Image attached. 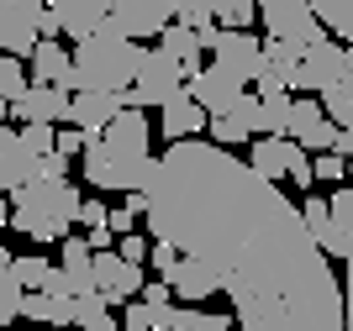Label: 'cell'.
<instances>
[{
	"mask_svg": "<svg viewBox=\"0 0 353 331\" xmlns=\"http://www.w3.org/2000/svg\"><path fill=\"white\" fill-rule=\"evenodd\" d=\"M148 237L201 258L243 331H348V295L301 205L216 142L163 147L143 184Z\"/></svg>",
	"mask_w": 353,
	"mask_h": 331,
	"instance_id": "cell-1",
	"label": "cell"
},
{
	"mask_svg": "<svg viewBox=\"0 0 353 331\" xmlns=\"http://www.w3.org/2000/svg\"><path fill=\"white\" fill-rule=\"evenodd\" d=\"M143 63H148L143 43L121 37L117 27H105L95 37H85V43H74V74L63 89L69 95H85V89H95V95H127L137 85Z\"/></svg>",
	"mask_w": 353,
	"mask_h": 331,
	"instance_id": "cell-2",
	"label": "cell"
},
{
	"mask_svg": "<svg viewBox=\"0 0 353 331\" xmlns=\"http://www.w3.org/2000/svg\"><path fill=\"white\" fill-rule=\"evenodd\" d=\"M85 200L69 179H32L27 189L11 195V226L32 242H63L74 237V221H79Z\"/></svg>",
	"mask_w": 353,
	"mask_h": 331,
	"instance_id": "cell-3",
	"label": "cell"
},
{
	"mask_svg": "<svg viewBox=\"0 0 353 331\" xmlns=\"http://www.w3.org/2000/svg\"><path fill=\"white\" fill-rule=\"evenodd\" d=\"M259 21L274 43H290V47H316L327 37L322 16L311 11V0H259Z\"/></svg>",
	"mask_w": 353,
	"mask_h": 331,
	"instance_id": "cell-4",
	"label": "cell"
},
{
	"mask_svg": "<svg viewBox=\"0 0 353 331\" xmlns=\"http://www.w3.org/2000/svg\"><path fill=\"white\" fill-rule=\"evenodd\" d=\"M185 85H190V74H185V63H174L169 53H148L143 74H137V85L127 89V111H148V105H169L174 95H185Z\"/></svg>",
	"mask_w": 353,
	"mask_h": 331,
	"instance_id": "cell-5",
	"label": "cell"
},
{
	"mask_svg": "<svg viewBox=\"0 0 353 331\" xmlns=\"http://www.w3.org/2000/svg\"><path fill=\"white\" fill-rule=\"evenodd\" d=\"M201 43L216 53V63L232 79H243V85H259V74H264V37H253V32H227V27H216V32H206Z\"/></svg>",
	"mask_w": 353,
	"mask_h": 331,
	"instance_id": "cell-6",
	"label": "cell"
},
{
	"mask_svg": "<svg viewBox=\"0 0 353 331\" xmlns=\"http://www.w3.org/2000/svg\"><path fill=\"white\" fill-rule=\"evenodd\" d=\"M174 21H179L174 0H111V27H117L121 37H132V43L163 37Z\"/></svg>",
	"mask_w": 353,
	"mask_h": 331,
	"instance_id": "cell-7",
	"label": "cell"
},
{
	"mask_svg": "<svg viewBox=\"0 0 353 331\" xmlns=\"http://www.w3.org/2000/svg\"><path fill=\"white\" fill-rule=\"evenodd\" d=\"M179 6V21L185 27H195L201 37L216 27L227 32H248L253 27V16H259V0H174Z\"/></svg>",
	"mask_w": 353,
	"mask_h": 331,
	"instance_id": "cell-8",
	"label": "cell"
},
{
	"mask_svg": "<svg viewBox=\"0 0 353 331\" xmlns=\"http://www.w3.org/2000/svg\"><path fill=\"white\" fill-rule=\"evenodd\" d=\"M343 69H348V47H343L338 37H322V43L306 47V58H301L295 89H306V95H327V89L343 85Z\"/></svg>",
	"mask_w": 353,
	"mask_h": 331,
	"instance_id": "cell-9",
	"label": "cell"
},
{
	"mask_svg": "<svg viewBox=\"0 0 353 331\" xmlns=\"http://www.w3.org/2000/svg\"><path fill=\"white\" fill-rule=\"evenodd\" d=\"M143 289L148 279L137 263H127L121 253H95V295H105L111 305H132Z\"/></svg>",
	"mask_w": 353,
	"mask_h": 331,
	"instance_id": "cell-10",
	"label": "cell"
},
{
	"mask_svg": "<svg viewBox=\"0 0 353 331\" xmlns=\"http://www.w3.org/2000/svg\"><path fill=\"white\" fill-rule=\"evenodd\" d=\"M11 116H21V127H69V116H74V95L63 85H32L21 100L11 105Z\"/></svg>",
	"mask_w": 353,
	"mask_h": 331,
	"instance_id": "cell-11",
	"label": "cell"
},
{
	"mask_svg": "<svg viewBox=\"0 0 353 331\" xmlns=\"http://www.w3.org/2000/svg\"><path fill=\"white\" fill-rule=\"evenodd\" d=\"M185 89H190V100L201 105L206 116H221V111H232V105L243 100V95H248V85H243V79H232V74L221 69V63H211L206 74H195V79H190Z\"/></svg>",
	"mask_w": 353,
	"mask_h": 331,
	"instance_id": "cell-12",
	"label": "cell"
},
{
	"mask_svg": "<svg viewBox=\"0 0 353 331\" xmlns=\"http://www.w3.org/2000/svg\"><path fill=\"white\" fill-rule=\"evenodd\" d=\"M301 216H306V231L316 237V247H322L327 258H353V237L332 221V200L327 195H306V205H301Z\"/></svg>",
	"mask_w": 353,
	"mask_h": 331,
	"instance_id": "cell-13",
	"label": "cell"
},
{
	"mask_svg": "<svg viewBox=\"0 0 353 331\" xmlns=\"http://www.w3.org/2000/svg\"><path fill=\"white\" fill-rule=\"evenodd\" d=\"M48 11L59 16V27L74 43H85V37L111 27V0H48Z\"/></svg>",
	"mask_w": 353,
	"mask_h": 331,
	"instance_id": "cell-14",
	"label": "cell"
},
{
	"mask_svg": "<svg viewBox=\"0 0 353 331\" xmlns=\"http://www.w3.org/2000/svg\"><path fill=\"white\" fill-rule=\"evenodd\" d=\"M37 179V153H27L21 131H11L0 121V195H16Z\"/></svg>",
	"mask_w": 353,
	"mask_h": 331,
	"instance_id": "cell-15",
	"label": "cell"
},
{
	"mask_svg": "<svg viewBox=\"0 0 353 331\" xmlns=\"http://www.w3.org/2000/svg\"><path fill=\"white\" fill-rule=\"evenodd\" d=\"M121 111H127V95H95V89H85V95H74V116H69V127H79L90 142H101Z\"/></svg>",
	"mask_w": 353,
	"mask_h": 331,
	"instance_id": "cell-16",
	"label": "cell"
},
{
	"mask_svg": "<svg viewBox=\"0 0 353 331\" xmlns=\"http://www.w3.org/2000/svg\"><path fill=\"white\" fill-rule=\"evenodd\" d=\"M295 158H306V147L290 142V137H253V147H248V169H253V173H264L269 184L290 179Z\"/></svg>",
	"mask_w": 353,
	"mask_h": 331,
	"instance_id": "cell-17",
	"label": "cell"
},
{
	"mask_svg": "<svg viewBox=\"0 0 353 331\" xmlns=\"http://www.w3.org/2000/svg\"><path fill=\"white\" fill-rule=\"evenodd\" d=\"M259 116H264V100H259V95H243L232 111L211 116V142H216V147H232V142L259 137Z\"/></svg>",
	"mask_w": 353,
	"mask_h": 331,
	"instance_id": "cell-18",
	"label": "cell"
},
{
	"mask_svg": "<svg viewBox=\"0 0 353 331\" xmlns=\"http://www.w3.org/2000/svg\"><path fill=\"white\" fill-rule=\"evenodd\" d=\"M163 284L174 289V300H179V305H206L211 295L221 289V284H216V274H211L201 258H179L174 268L163 274Z\"/></svg>",
	"mask_w": 353,
	"mask_h": 331,
	"instance_id": "cell-19",
	"label": "cell"
},
{
	"mask_svg": "<svg viewBox=\"0 0 353 331\" xmlns=\"http://www.w3.org/2000/svg\"><path fill=\"white\" fill-rule=\"evenodd\" d=\"M101 142L111 147V153H121V158H132V163H153V153H148L153 137H148V116L143 111H121Z\"/></svg>",
	"mask_w": 353,
	"mask_h": 331,
	"instance_id": "cell-20",
	"label": "cell"
},
{
	"mask_svg": "<svg viewBox=\"0 0 353 331\" xmlns=\"http://www.w3.org/2000/svg\"><path fill=\"white\" fill-rule=\"evenodd\" d=\"M159 121H163V137H169V147H174V142H190L195 131H206V127H211V116L190 100V89H185V95H174V100L163 105Z\"/></svg>",
	"mask_w": 353,
	"mask_h": 331,
	"instance_id": "cell-21",
	"label": "cell"
},
{
	"mask_svg": "<svg viewBox=\"0 0 353 331\" xmlns=\"http://www.w3.org/2000/svg\"><path fill=\"white\" fill-rule=\"evenodd\" d=\"M59 268L69 274L74 300H79V295H95V247H90L85 237H63V258H59Z\"/></svg>",
	"mask_w": 353,
	"mask_h": 331,
	"instance_id": "cell-22",
	"label": "cell"
},
{
	"mask_svg": "<svg viewBox=\"0 0 353 331\" xmlns=\"http://www.w3.org/2000/svg\"><path fill=\"white\" fill-rule=\"evenodd\" d=\"M74 310H79V300L74 295H27V305H21V316L32 321V326H74Z\"/></svg>",
	"mask_w": 353,
	"mask_h": 331,
	"instance_id": "cell-23",
	"label": "cell"
},
{
	"mask_svg": "<svg viewBox=\"0 0 353 331\" xmlns=\"http://www.w3.org/2000/svg\"><path fill=\"white\" fill-rule=\"evenodd\" d=\"M201 47H206V43H201V32L185 27V21H174V27L159 37V53H169L174 63H185V74H190V79H195V74H206V63H201Z\"/></svg>",
	"mask_w": 353,
	"mask_h": 331,
	"instance_id": "cell-24",
	"label": "cell"
},
{
	"mask_svg": "<svg viewBox=\"0 0 353 331\" xmlns=\"http://www.w3.org/2000/svg\"><path fill=\"white\" fill-rule=\"evenodd\" d=\"M27 69L37 74V85H69V74H74V53L59 43H37V53L27 58Z\"/></svg>",
	"mask_w": 353,
	"mask_h": 331,
	"instance_id": "cell-25",
	"label": "cell"
},
{
	"mask_svg": "<svg viewBox=\"0 0 353 331\" xmlns=\"http://www.w3.org/2000/svg\"><path fill=\"white\" fill-rule=\"evenodd\" d=\"M327 121H332V116H327V105H322V100H311V95H301V100H295V116H290V142L306 147L311 137L327 127Z\"/></svg>",
	"mask_w": 353,
	"mask_h": 331,
	"instance_id": "cell-26",
	"label": "cell"
},
{
	"mask_svg": "<svg viewBox=\"0 0 353 331\" xmlns=\"http://www.w3.org/2000/svg\"><path fill=\"white\" fill-rule=\"evenodd\" d=\"M74 326H79V331H121L117 316H111V300H105V295H79Z\"/></svg>",
	"mask_w": 353,
	"mask_h": 331,
	"instance_id": "cell-27",
	"label": "cell"
},
{
	"mask_svg": "<svg viewBox=\"0 0 353 331\" xmlns=\"http://www.w3.org/2000/svg\"><path fill=\"white\" fill-rule=\"evenodd\" d=\"M11 274H16V284L27 289V295H43V289L53 284V274H59V263H48V258L32 253V258H16L11 263Z\"/></svg>",
	"mask_w": 353,
	"mask_h": 331,
	"instance_id": "cell-28",
	"label": "cell"
},
{
	"mask_svg": "<svg viewBox=\"0 0 353 331\" xmlns=\"http://www.w3.org/2000/svg\"><path fill=\"white\" fill-rule=\"evenodd\" d=\"M311 11L322 16L327 32H338L343 43L353 47V0H311Z\"/></svg>",
	"mask_w": 353,
	"mask_h": 331,
	"instance_id": "cell-29",
	"label": "cell"
},
{
	"mask_svg": "<svg viewBox=\"0 0 353 331\" xmlns=\"http://www.w3.org/2000/svg\"><path fill=\"white\" fill-rule=\"evenodd\" d=\"M290 116H295L290 95H269L264 116H259V137H290Z\"/></svg>",
	"mask_w": 353,
	"mask_h": 331,
	"instance_id": "cell-30",
	"label": "cell"
},
{
	"mask_svg": "<svg viewBox=\"0 0 353 331\" xmlns=\"http://www.w3.org/2000/svg\"><path fill=\"white\" fill-rule=\"evenodd\" d=\"M27 89H32V79H27V69H21V58L0 53V100L16 105L21 95H27Z\"/></svg>",
	"mask_w": 353,
	"mask_h": 331,
	"instance_id": "cell-31",
	"label": "cell"
},
{
	"mask_svg": "<svg viewBox=\"0 0 353 331\" xmlns=\"http://www.w3.org/2000/svg\"><path fill=\"white\" fill-rule=\"evenodd\" d=\"M21 305H27V289L16 284L11 268H0V326H11V321L21 316Z\"/></svg>",
	"mask_w": 353,
	"mask_h": 331,
	"instance_id": "cell-32",
	"label": "cell"
},
{
	"mask_svg": "<svg viewBox=\"0 0 353 331\" xmlns=\"http://www.w3.org/2000/svg\"><path fill=\"white\" fill-rule=\"evenodd\" d=\"M327 200H332V221H338V226H343V231H348V237H353V184L332 189Z\"/></svg>",
	"mask_w": 353,
	"mask_h": 331,
	"instance_id": "cell-33",
	"label": "cell"
},
{
	"mask_svg": "<svg viewBox=\"0 0 353 331\" xmlns=\"http://www.w3.org/2000/svg\"><path fill=\"white\" fill-rule=\"evenodd\" d=\"M117 253H121L127 263H137V268H143V258H153V237L132 231V237H121V242H117Z\"/></svg>",
	"mask_w": 353,
	"mask_h": 331,
	"instance_id": "cell-34",
	"label": "cell"
},
{
	"mask_svg": "<svg viewBox=\"0 0 353 331\" xmlns=\"http://www.w3.org/2000/svg\"><path fill=\"white\" fill-rule=\"evenodd\" d=\"M343 173H348V158H343V153H322V158H316V184H332V189H338Z\"/></svg>",
	"mask_w": 353,
	"mask_h": 331,
	"instance_id": "cell-35",
	"label": "cell"
},
{
	"mask_svg": "<svg viewBox=\"0 0 353 331\" xmlns=\"http://www.w3.org/2000/svg\"><path fill=\"white\" fill-rule=\"evenodd\" d=\"M121 331H153V310H148L143 300L121 305Z\"/></svg>",
	"mask_w": 353,
	"mask_h": 331,
	"instance_id": "cell-36",
	"label": "cell"
},
{
	"mask_svg": "<svg viewBox=\"0 0 353 331\" xmlns=\"http://www.w3.org/2000/svg\"><path fill=\"white\" fill-rule=\"evenodd\" d=\"M85 147H90V137L79 127H59V153H63V158H74V153L85 158Z\"/></svg>",
	"mask_w": 353,
	"mask_h": 331,
	"instance_id": "cell-37",
	"label": "cell"
},
{
	"mask_svg": "<svg viewBox=\"0 0 353 331\" xmlns=\"http://www.w3.org/2000/svg\"><path fill=\"white\" fill-rule=\"evenodd\" d=\"M143 305H148V310H169V305H174V289L159 279V284H148V289H143Z\"/></svg>",
	"mask_w": 353,
	"mask_h": 331,
	"instance_id": "cell-38",
	"label": "cell"
},
{
	"mask_svg": "<svg viewBox=\"0 0 353 331\" xmlns=\"http://www.w3.org/2000/svg\"><path fill=\"white\" fill-rule=\"evenodd\" d=\"M132 226H137V211L121 200L117 211H111V231H117V242H121V237H132Z\"/></svg>",
	"mask_w": 353,
	"mask_h": 331,
	"instance_id": "cell-39",
	"label": "cell"
},
{
	"mask_svg": "<svg viewBox=\"0 0 353 331\" xmlns=\"http://www.w3.org/2000/svg\"><path fill=\"white\" fill-rule=\"evenodd\" d=\"M79 221H85L90 231H101V226H111V211H105L101 200H85V211H79Z\"/></svg>",
	"mask_w": 353,
	"mask_h": 331,
	"instance_id": "cell-40",
	"label": "cell"
},
{
	"mask_svg": "<svg viewBox=\"0 0 353 331\" xmlns=\"http://www.w3.org/2000/svg\"><path fill=\"white\" fill-rule=\"evenodd\" d=\"M174 263H179V247H169V242H153V268H159V279L169 274Z\"/></svg>",
	"mask_w": 353,
	"mask_h": 331,
	"instance_id": "cell-41",
	"label": "cell"
},
{
	"mask_svg": "<svg viewBox=\"0 0 353 331\" xmlns=\"http://www.w3.org/2000/svg\"><path fill=\"white\" fill-rule=\"evenodd\" d=\"M343 295H348V310H353V258H348V274H343Z\"/></svg>",
	"mask_w": 353,
	"mask_h": 331,
	"instance_id": "cell-42",
	"label": "cell"
},
{
	"mask_svg": "<svg viewBox=\"0 0 353 331\" xmlns=\"http://www.w3.org/2000/svg\"><path fill=\"white\" fill-rule=\"evenodd\" d=\"M0 226H11V200L0 195Z\"/></svg>",
	"mask_w": 353,
	"mask_h": 331,
	"instance_id": "cell-43",
	"label": "cell"
},
{
	"mask_svg": "<svg viewBox=\"0 0 353 331\" xmlns=\"http://www.w3.org/2000/svg\"><path fill=\"white\" fill-rule=\"evenodd\" d=\"M11 263H16V258H11V253H6V242H0V268H11Z\"/></svg>",
	"mask_w": 353,
	"mask_h": 331,
	"instance_id": "cell-44",
	"label": "cell"
},
{
	"mask_svg": "<svg viewBox=\"0 0 353 331\" xmlns=\"http://www.w3.org/2000/svg\"><path fill=\"white\" fill-rule=\"evenodd\" d=\"M32 331H53V326H32Z\"/></svg>",
	"mask_w": 353,
	"mask_h": 331,
	"instance_id": "cell-45",
	"label": "cell"
},
{
	"mask_svg": "<svg viewBox=\"0 0 353 331\" xmlns=\"http://www.w3.org/2000/svg\"><path fill=\"white\" fill-rule=\"evenodd\" d=\"M348 179H353V158H348Z\"/></svg>",
	"mask_w": 353,
	"mask_h": 331,
	"instance_id": "cell-46",
	"label": "cell"
},
{
	"mask_svg": "<svg viewBox=\"0 0 353 331\" xmlns=\"http://www.w3.org/2000/svg\"><path fill=\"white\" fill-rule=\"evenodd\" d=\"M159 331H179V326H159Z\"/></svg>",
	"mask_w": 353,
	"mask_h": 331,
	"instance_id": "cell-47",
	"label": "cell"
}]
</instances>
